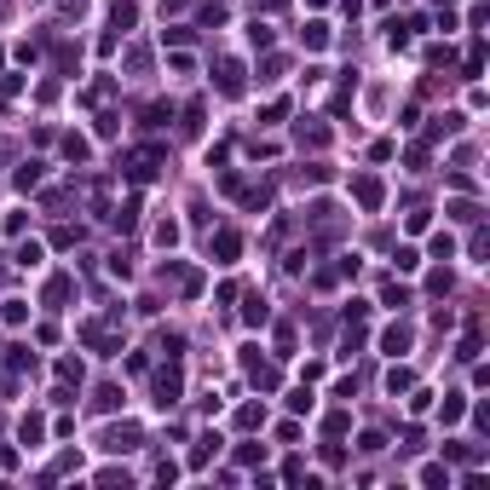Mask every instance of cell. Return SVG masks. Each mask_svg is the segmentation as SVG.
<instances>
[{
    "instance_id": "6da1fadb",
    "label": "cell",
    "mask_w": 490,
    "mask_h": 490,
    "mask_svg": "<svg viewBox=\"0 0 490 490\" xmlns=\"http://www.w3.org/2000/svg\"><path fill=\"white\" fill-rule=\"evenodd\" d=\"M179 386H185V375H179V364H168L156 375V404L168 410V404H179Z\"/></svg>"
},
{
    "instance_id": "3957f363",
    "label": "cell",
    "mask_w": 490,
    "mask_h": 490,
    "mask_svg": "<svg viewBox=\"0 0 490 490\" xmlns=\"http://www.w3.org/2000/svg\"><path fill=\"white\" fill-rule=\"evenodd\" d=\"M104 450H139V427H133V421L110 427V433H104Z\"/></svg>"
},
{
    "instance_id": "5b68a950",
    "label": "cell",
    "mask_w": 490,
    "mask_h": 490,
    "mask_svg": "<svg viewBox=\"0 0 490 490\" xmlns=\"http://www.w3.org/2000/svg\"><path fill=\"white\" fill-rule=\"evenodd\" d=\"M357 202H364V208H381V179H357Z\"/></svg>"
},
{
    "instance_id": "52a82bcc",
    "label": "cell",
    "mask_w": 490,
    "mask_h": 490,
    "mask_svg": "<svg viewBox=\"0 0 490 490\" xmlns=\"http://www.w3.org/2000/svg\"><path fill=\"white\" fill-rule=\"evenodd\" d=\"M70 300V277H52V283H46V306H63Z\"/></svg>"
},
{
    "instance_id": "8fae6325",
    "label": "cell",
    "mask_w": 490,
    "mask_h": 490,
    "mask_svg": "<svg viewBox=\"0 0 490 490\" xmlns=\"http://www.w3.org/2000/svg\"><path fill=\"white\" fill-rule=\"evenodd\" d=\"M173 6H185V0H161V12H173Z\"/></svg>"
},
{
    "instance_id": "9c48e42d",
    "label": "cell",
    "mask_w": 490,
    "mask_h": 490,
    "mask_svg": "<svg viewBox=\"0 0 490 490\" xmlns=\"http://www.w3.org/2000/svg\"><path fill=\"white\" fill-rule=\"evenodd\" d=\"M6 364H12V369H35V357H29L23 346H6Z\"/></svg>"
},
{
    "instance_id": "ba28073f",
    "label": "cell",
    "mask_w": 490,
    "mask_h": 490,
    "mask_svg": "<svg viewBox=\"0 0 490 490\" xmlns=\"http://www.w3.org/2000/svg\"><path fill=\"white\" fill-rule=\"evenodd\" d=\"M242 317H248V323H266V300H259V294H248V306H242Z\"/></svg>"
},
{
    "instance_id": "30bf717a",
    "label": "cell",
    "mask_w": 490,
    "mask_h": 490,
    "mask_svg": "<svg viewBox=\"0 0 490 490\" xmlns=\"http://www.w3.org/2000/svg\"><path fill=\"white\" fill-rule=\"evenodd\" d=\"M214 450H219V438H202V444H196V450H190V462H196V467H202V462H208V455H214Z\"/></svg>"
},
{
    "instance_id": "277c9868",
    "label": "cell",
    "mask_w": 490,
    "mask_h": 490,
    "mask_svg": "<svg viewBox=\"0 0 490 490\" xmlns=\"http://www.w3.org/2000/svg\"><path fill=\"white\" fill-rule=\"evenodd\" d=\"M214 254H219V266H231V259L242 254V237H237V231H219V237H214Z\"/></svg>"
},
{
    "instance_id": "7a4b0ae2",
    "label": "cell",
    "mask_w": 490,
    "mask_h": 490,
    "mask_svg": "<svg viewBox=\"0 0 490 490\" xmlns=\"http://www.w3.org/2000/svg\"><path fill=\"white\" fill-rule=\"evenodd\" d=\"M214 75H219V92H225V98H237V92H242V63H237V58H219V70H214Z\"/></svg>"
},
{
    "instance_id": "8992f818",
    "label": "cell",
    "mask_w": 490,
    "mask_h": 490,
    "mask_svg": "<svg viewBox=\"0 0 490 490\" xmlns=\"http://www.w3.org/2000/svg\"><path fill=\"white\" fill-rule=\"evenodd\" d=\"M381 346H386L392 357H398V352H410V329H404V323H392V329H386V340H381Z\"/></svg>"
}]
</instances>
